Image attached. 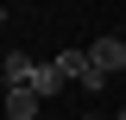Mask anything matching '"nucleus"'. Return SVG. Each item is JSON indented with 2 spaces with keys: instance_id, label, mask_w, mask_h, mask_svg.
<instances>
[{
  "instance_id": "nucleus-1",
  "label": "nucleus",
  "mask_w": 126,
  "mask_h": 120,
  "mask_svg": "<svg viewBox=\"0 0 126 120\" xmlns=\"http://www.w3.org/2000/svg\"><path fill=\"white\" fill-rule=\"evenodd\" d=\"M88 63H94L101 76H120V70H126V38H113V32L94 38V44H88Z\"/></svg>"
},
{
  "instance_id": "nucleus-2",
  "label": "nucleus",
  "mask_w": 126,
  "mask_h": 120,
  "mask_svg": "<svg viewBox=\"0 0 126 120\" xmlns=\"http://www.w3.org/2000/svg\"><path fill=\"white\" fill-rule=\"evenodd\" d=\"M0 76H6V89H32L38 57H25V51H6V57H0Z\"/></svg>"
},
{
  "instance_id": "nucleus-3",
  "label": "nucleus",
  "mask_w": 126,
  "mask_h": 120,
  "mask_svg": "<svg viewBox=\"0 0 126 120\" xmlns=\"http://www.w3.org/2000/svg\"><path fill=\"white\" fill-rule=\"evenodd\" d=\"M57 89H63V70H57V63H38V76H32V95H38V101H50Z\"/></svg>"
},
{
  "instance_id": "nucleus-7",
  "label": "nucleus",
  "mask_w": 126,
  "mask_h": 120,
  "mask_svg": "<svg viewBox=\"0 0 126 120\" xmlns=\"http://www.w3.org/2000/svg\"><path fill=\"white\" fill-rule=\"evenodd\" d=\"M113 120H126V107H120V114H113Z\"/></svg>"
},
{
  "instance_id": "nucleus-6",
  "label": "nucleus",
  "mask_w": 126,
  "mask_h": 120,
  "mask_svg": "<svg viewBox=\"0 0 126 120\" xmlns=\"http://www.w3.org/2000/svg\"><path fill=\"white\" fill-rule=\"evenodd\" d=\"M0 25H6V6H0Z\"/></svg>"
},
{
  "instance_id": "nucleus-5",
  "label": "nucleus",
  "mask_w": 126,
  "mask_h": 120,
  "mask_svg": "<svg viewBox=\"0 0 126 120\" xmlns=\"http://www.w3.org/2000/svg\"><path fill=\"white\" fill-rule=\"evenodd\" d=\"M57 70H63V82H82V76H88V51H63Z\"/></svg>"
},
{
  "instance_id": "nucleus-8",
  "label": "nucleus",
  "mask_w": 126,
  "mask_h": 120,
  "mask_svg": "<svg viewBox=\"0 0 126 120\" xmlns=\"http://www.w3.org/2000/svg\"><path fill=\"white\" fill-rule=\"evenodd\" d=\"M88 120H101V114H88Z\"/></svg>"
},
{
  "instance_id": "nucleus-4",
  "label": "nucleus",
  "mask_w": 126,
  "mask_h": 120,
  "mask_svg": "<svg viewBox=\"0 0 126 120\" xmlns=\"http://www.w3.org/2000/svg\"><path fill=\"white\" fill-rule=\"evenodd\" d=\"M38 107H44V101H38L32 89H6V114H13V120H32Z\"/></svg>"
}]
</instances>
